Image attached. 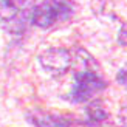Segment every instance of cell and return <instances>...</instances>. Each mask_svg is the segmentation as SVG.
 Masks as SVG:
<instances>
[{
	"mask_svg": "<svg viewBox=\"0 0 127 127\" xmlns=\"http://www.w3.org/2000/svg\"><path fill=\"white\" fill-rule=\"evenodd\" d=\"M118 42L121 45H126L127 47V23H124L121 30H119V34H118Z\"/></svg>",
	"mask_w": 127,
	"mask_h": 127,
	"instance_id": "obj_7",
	"label": "cell"
},
{
	"mask_svg": "<svg viewBox=\"0 0 127 127\" xmlns=\"http://www.w3.org/2000/svg\"><path fill=\"white\" fill-rule=\"evenodd\" d=\"M42 68L51 76H61L73 65V54L65 48H48L39 56Z\"/></svg>",
	"mask_w": 127,
	"mask_h": 127,
	"instance_id": "obj_3",
	"label": "cell"
},
{
	"mask_svg": "<svg viewBox=\"0 0 127 127\" xmlns=\"http://www.w3.org/2000/svg\"><path fill=\"white\" fill-rule=\"evenodd\" d=\"M23 0H0V19L12 22L20 16L23 9Z\"/></svg>",
	"mask_w": 127,
	"mask_h": 127,
	"instance_id": "obj_5",
	"label": "cell"
},
{
	"mask_svg": "<svg viewBox=\"0 0 127 127\" xmlns=\"http://www.w3.org/2000/svg\"><path fill=\"white\" fill-rule=\"evenodd\" d=\"M118 81L121 82L123 85H127V65L124 68L119 70V73H118Z\"/></svg>",
	"mask_w": 127,
	"mask_h": 127,
	"instance_id": "obj_8",
	"label": "cell"
},
{
	"mask_svg": "<svg viewBox=\"0 0 127 127\" xmlns=\"http://www.w3.org/2000/svg\"><path fill=\"white\" fill-rule=\"evenodd\" d=\"M88 116H90L92 121H102L107 116V113L99 104H93V105L88 107Z\"/></svg>",
	"mask_w": 127,
	"mask_h": 127,
	"instance_id": "obj_6",
	"label": "cell"
},
{
	"mask_svg": "<svg viewBox=\"0 0 127 127\" xmlns=\"http://www.w3.org/2000/svg\"><path fill=\"white\" fill-rule=\"evenodd\" d=\"M28 118L36 127H68L70 126V121H67L65 118L48 115V113L37 112V110L30 113Z\"/></svg>",
	"mask_w": 127,
	"mask_h": 127,
	"instance_id": "obj_4",
	"label": "cell"
},
{
	"mask_svg": "<svg viewBox=\"0 0 127 127\" xmlns=\"http://www.w3.org/2000/svg\"><path fill=\"white\" fill-rule=\"evenodd\" d=\"M124 116H126V119H127V109H126V112H124Z\"/></svg>",
	"mask_w": 127,
	"mask_h": 127,
	"instance_id": "obj_9",
	"label": "cell"
},
{
	"mask_svg": "<svg viewBox=\"0 0 127 127\" xmlns=\"http://www.w3.org/2000/svg\"><path fill=\"white\" fill-rule=\"evenodd\" d=\"M74 11L71 0H43L31 12V22L39 28H50L71 19Z\"/></svg>",
	"mask_w": 127,
	"mask_h": 127,
	"instance_id": "obj_2",
	"label": "cell"
},
{
	"mask_svg": "<svg viewBox=\"0 0 127 127\" xmlns=\"http://www.w3.org/2000/svg\"><path fill=\"white\" fill-rule=\"evenodd\" d=\"M79 54L82 59V67L79 71H76L74 74V84L70 92V101L76 104L87 102L88 99H92L93 96H96L98 93H101L107 87L105 81L90 67V64L93 62L92 56L85 53L84 50L79 48Z\"/></svg>",
	"mask_w": 127,
	"mask_h": 127,
	"instance_id": "obj_1",
	"label": "cell"
}]
</instances>
